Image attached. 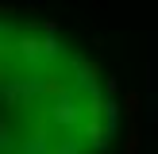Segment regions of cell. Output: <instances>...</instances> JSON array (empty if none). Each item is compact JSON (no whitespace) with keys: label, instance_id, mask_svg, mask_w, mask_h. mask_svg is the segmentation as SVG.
<instances>
[{"label":"cell","instance_id":"1","mask_svg":"<svg viewBox=\"0 0 158 154\" xmlns=\"http://www.w3.org/2000/svg\"><path fill=\"white\" fill-rule=\"evenodd\" d=\"M139 146H143V139H139V127L131 123L127 135H123V154H139Z\"/></svg>","mask_w":158,"mask_h":154},{"label":"cell","instance_id":"2","mask_svg":"<svg viewBox=\"0 0 158 154\" xmlns=\"http://www.w3.org/2000/svg\"><path fill=\"white\" fill-rule=\"evenodd\" d=\"M139 108H143V96H139V92H123V112H127L131 120L139 116Z\"/></svg>","mask_w":158,"mask_h":154}]
</instances>
